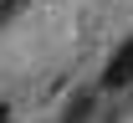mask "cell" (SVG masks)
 Returning <instances> with one entry per match:
<instances>
[{"label": "cell", "instance_id": "obj_1", "mask_svg": "<svg viewBox=\"0 0 133 123\" xmlns=\"http://www.w3.org/2000/svg\"><path fill=\"white\" fill-rule=\"evenodd\" d=\"M123 87H133V41H123L102 67V92H123Z\"/></svg>", "mask_w": 133, "mask_h": 123}, {"label": "cell", "instance_id": "obj_2", "mask_svg": "<svg viewBox=\"0 0 133 123\" xmlns=\"http://www.w3.org/2000/svg\"><path fill=\"white\" fill-rule=\"evenodd\" d=\"M87 108H92V98H87V92H82V98H72V108H66V123H82V118H87Z\"/></svg>", "mask_w": 133, "mask_h": 123}, {"label": "cell", "instance_id": "obj_3", "mask_svg": "<svg viewBox=\"0 0 133 123\" xmlns=\"http://www.w3.org/2000/svg\"><path fill=\"white\" fill-rule=\"evenodd\" d=\"M21 10H26V0H0V26H10Z\"/></svg>", "mask_w": 133, "mask_h": 123}, {"label": "cell", "instance_id": "obj_4", "mask_svg": "<svg viewBox=\"0 0 133 123\" xmlns=\"http://www.w3.org/2000/svg\"><path fill=\"white\" fill-rule=\"evenodd\" d=\"M5 118H10V108H0V123H5Z\"/></svg>", "mask_w": 133, "mask_h": 123}]
</instances>
